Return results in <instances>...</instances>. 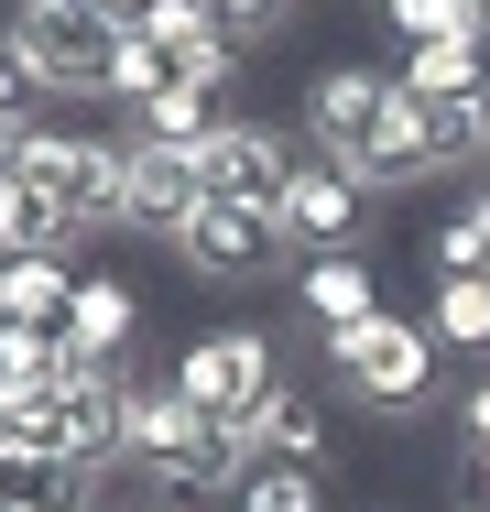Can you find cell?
Returning <instances> with one entry per match:
<instances>
[{
    "label": "cell",
    "mask_w": 490,
    "mask_h": 512,
    "mask_svg": "<svg viewBox=\"0 0 490 512\" xmlns=\"http://www.w3.org/2000/svg\"><path fill=\"white\" fill-rule=\"evenodd\" d=\"M164 371H175V393H186L196 414L240 425V414H251L273 382H284V349H273V327H262V316H218V327H196V338L164 360Z\"/></svg>",
    "instance_id": "obj_3"
},
{
    "label": "cell",
    "mask_w": 490,
    "mask_h": 512,
    "mask_svg": "<svg viewBox=\"0 0 490 512\" xmlns=\"http://www.w3.org/2000/svg\"><path fill=\"white\" fill-rule=\"evenodd\" d=\"M0 33L33 55V77H44L55 99H98V88H109V55H120L131 22H120L109 0H11Z\"/></svg>",
    "instance_id": "obj_2"
},
{
    "label": "cell",
    "mask_w": 490,
    "mask_h": 512,
    "mask_svg": "<svg viewBox=\"0 0 490 512\" xmlns=\"http://www.w3.org/2000/svg\"><path fill=\"white\" fill-rule=\"evenodd\" d=\"M77 284H88V273H77V262H55V251H44V262H11V316H22V327H66Z\"/></svg>",
    "instance_id": "obj_19"
},
{
    "label": "cell",
    "mask_w": 490,
    "mask_h": 512,
    "mask_svg": "<svg viewBox=\"0 0 490 512\" xmlns=\"http://www.w3.org/2000/svg\"><path fill=\"white\" fill-rule=\"evenodd\" d=\"M0 447H11V393H0Z\"/></svg>",
    "instance_id": "obj_28"
},
{
    "label": "cell",
    "mask_w": 490,
    "mask_h": 512,
    "mask_svg": "<svg viewBox=\"0 0 490 512\" xmlns=\"http://www.w3.org/2000/svg\"><path fill=\"white\" fill-rule=\"evenodd\" d=\"M109 11H120V22H131V11H142V0H109Z\"/></svg>",
    "instance_id": "obj_29"
},
{
    "label": "cell",
    "mask_w": 490,
    "mask_h": 512,
    "mask_svg": "<svg viewBox=\"0 0 490 512\" xmlns=\"http://www.w3.org/2000/svg\"><path fill=\"white\" fill-rule=\"evenodd\" d=\"M294 164H305V131H284V120H240V109L196 142V186H207L218 207H273V218H284Z\"/></svg>",
    "instance_id": "obj_4"
},
{
    "label": "cell",
    "mask_w": 490,
    "mask_h": 512,
    "mask_svg": "<svg viewBox=\"0 0 490 512\" xmlns=\"http://www.w3.org/2000/svg\"><path fill=\"white\" fill-rule=\"evenodd\" d=\"M425 338L458 349V360H490V273H436V295H425Z\"/></svg>",
    "instance_id": "obj_13"
},
{
    "label": "cell",
    "mask_w": 490,
    "mask_h": 512,
    "mask_svg": "<svg viewBox=\"0 0 490 512\" xmlns=\"http://www.w3.org/2000/svg\"><path fill=\"white\" fill-rule=\"evenodd\" d=\"M469 109H480V153H490V88H480V99H469Z\"/></svg>",
    "instance_id": "obj_26"
},
{
    "label": "cell",
    "mask_w": 490,
    "mask_h": 512,
    "mask_svg": "<svg viewBox=\"0 0 490 512\" xmlns=\"http://www.w3.org/2000/svg\"><path fill=\"white\" fill-rule=\"evenodd\" d=\"M240 512H327V480H305V469H262L251 458V480L229 491Z\"/></svg>",
    "instance_id": "obj_21"
},
{
    "label": "cell",
    "mask_w": 490,
    "mask_h": 512,
    "mask_svg": "<svg viewBox=\"0 0 490 512\" xmlns=\"http://www.w3.org/2000/svg\"><path fill=\"white\" fill-rule=\"evenodd\" d=\"M131 33H142L164 66H186L196 44H218V0H142V11H131Z\"/></svg>",
    "instance_id": "obj_18"
},
{
    "label": "cell",
    "mask_w": 490,
    "mask_h": 512,
    "mask_svg": "<svg viewBox=\"0 0 490 512\" xmlns=\"http://www.w3.org/2000/svg\"><path fill=\"white\" fill-rule=\"evenodd\" d=\"M131 338H142V295H131L120 273H88L77 306H66V360H77V371H120Z\"/></svg>",
    "instance_id": "obj_10"
},
{
    "label": "cell",
    "mask_w": 490,
    "mask_h": 512,
    "mask_svg": "<svg viewBox=\"0 0 490 512\" xmlns=\"http://www.w3.org/2000/svg\"><path fill=\"white\" fill-rule=\"evenodd\" d=\"M240 436H251V458H262V469H305V480H327V469H338V425H327V404H316L305 382H273L262 404L240 414Z\"/></svg>",
    "instance_id": "obj_9"
},
{
    "label": "cell",
    "mask_w": 490,
    "mask_h": 512,
    "mask_svg": "<svg viewBox=\"0 0 490 512\" xmlns=\"http://www.w3.org/2000/svg\"><path fill=\"white\" fill-rule=\"evenodd\" d=\"M153 88H175V66H164V55H153L142 33H120V55H109V88H98V99H109L120 120H131V109L153 99Z\"/></svg>",
    "instance_id": "obj_20"
},
{
    "label": "cell",
    "mask_w": 490,
    "mask_h": 512,
    "mask_svg": "<svg viewBox=\"0 0 490 512\" xmlns=\"http://www.w3.org/2000/svg\"><path fill=\"white\" fill-rule=\"evenodd\" d=\"M131 142V131H120ZM207 207V186H196V153H175V142H131L120 153V229L131 240H186V218Z\"/></svg>",
    "instance_id": "obj_7"
},
{
    "label": "cell",
    "mask_w": 490,
    "mask_h": 512,
    "mask_svg": "<svg viewBox=\"0 0 490 512\" xmlns=\"http://www.w3.org/2000/svg\"><path fill=\"white\" fill-rule=\"evenodd\" d=\"M77 360H66V327H22L0 316V393H55Z\"/></svg>",
    "instance_id": "obj_15"
},
{
    "label": "cell",
    "mask_w": 490,
    "mask_h": 512,
    "mask_svg": "<svg viewBox=\"0 0 490 512\" xmlns=\"http://www.w3.org/2000/svg\"><path fill=\"white\" fill-rule=\"evenodd\" d=\"M294 306H305L316 338H338V327L382 316V284H371V262H360V251H316V262H305V284H294Z\"/></svg>",
    "instance_id": "obj_11"
},
{
    "label": "cell",
    "mask_w": 490,
    "mask_h": 512,
    "mask_svg": "<svg viewBox=\"0 0 490 512\" xmlns=\"http://www.w3.org/2000/svg\"><path fill=\"white\" fill-rule=\"evenodd\" d=\"M371 11H382L403 44H480V33H490L480 0H371Z\"/></svg>",
    "instance_id": "obj_17"
},
{
    "label": "cell",
    "mask_w": 490,
    "mask_h": 512,
    "mask_svg": "<svg viewBox=\"0 0 490 512\" xmlns=\"http://www.w3.org/2000/svg\"><path fill=\"white\" fill-rule=\"evenodd\" d=\"M284 218H273V207H196L186 218V240H175V262H186L196 284H262V273H284Z\"/></svg>",
    "instance_id": "obj_6"
},
{
    "label": "cell",
    "mask_w": 490,
    "mask_h": 512,
    "mask_svg": "<svg viewBox=\"0 0 490 512\" xmlns=\"http://www.w3.org/2000/svg\"><path fill=\"white\" fill-rule=\"evenodd\" d=\"M327 371H338V393L371 414H425L436 404V371H447V349L425 338V316H360V327H338L327 338Z\"/></svg>",
    "instance_id": "obj_1"
},
{
    "label": "cell",
    "mask_w": 490,
    "mask_h": 512,
    "mask_svg": "<svg viewBox=\"0 0 490 512\" xmlns=\"http://www.w3.org/2000/svg\"><path fill=\"white\" fill-rule=\"evenodd\" d=\"M0 316H11V262H0Z\"/></svg>",
    "instance_id": "obj_27"
},
{
    "label": "cell",
    "mask_w": 490,
    "mask_h": 512,
    "mask_svg": "<svg viewBox=\"0 0 490 512\" xmlns=\"http://www.w3.org/2000/svg\"><path fill=\"white\" fill-rule=\"evenodd\" d=\"M414 99H480L490 88V44H403V66H392Z\"/></svg>",
    "instance_id": "obj_14"
},
{
    "label": "cell",
    "mask_w": 490,
    "mask_h": 512,
    "mask_svg": "<svg viewBox=\"0 0 490 512\" xmlns=\"http://www.w3.org/2000/svg\"><path fill=\"white\" fill-rule=\"evenodd\" d=\"M0 512H98V469H77V458H33V447H0Z\"/></svg>",
    "instance_id": "obj_12"
},
{
    "label": "cell",
    "mask_w": 490,
    "mask_h": 512,
    "mask_svg": "<svg viewBox=\"0 0 490 512\" xmlns=\"http://www.w3.org/2000/svg\"><path fill=\"white\" fill-rule=\"evenodd\" d=\"M218 120H229V109L207 99V88H186V77H175V88H153V99L131 109V142H175V153H196Z\"/></svg>",
    "instance_id": "obj_16"
},
{
    "label": "cell",
    "mask_w": 490,
    "mask_h": 512,
    "mask_svg": "<svg viewBox=\"0 0 490 512\" xmlns=\"http://www.w3.org/2000/svg\"><path fill=\"white\" fill-rule=\"evenodd\" d=\"M425 262H436V273H490V240H480V218H469V207H447V218L425 229Z\"/></svg>",
    "instance_id": "obj_23"
},
{
    "label": "cell",
    "mask_w": 490,
    "mask_h": 512,
    "mask_svg": "<svg viewBox=\"0 0 490 512\" xmlns=\"http://www.w3.org/2000/svg\"><path fill=\"white\" fill-rule=\"evenodd\" d=\"M360 229H371V197H360V175L349 164H294V186H284V240L316 262V251H360Z\"/></svg>",
    "instance_id": "obj_8"
},
{
    "label": "cell",
    "mask_w": 490,
    "mask_h": 512,
    "mask_svg": "<svg viewBox=\"0 0 490 512\" xmlns=\"http://www.w3.org/2000/svg\"><path fill=\"white\" fill-rule=\"evenodd\" d=\"M458 207H469V218H480V240H490V175H480V186H469V197H458Z\"/></svg>",
    "instance_id": "obj_25"
},
{
    "label": "cell",
    "mask_w": 490,
    "mask_h": 512,
    "mask_svg": "<svg viewBox=\"0 0 490 512\" xmlns=\"http://www.w3.org/2000/svg\"><path fill=\"white\" fill-rule=\"evenodd\" d=\"M382 109H392V77H382V66L327 55V66L305 77V99H294V131H305V153H316V164H360V153H371V131H382Z\"/></svg>",
    "instance_id": "obj_5"
},
{
    "label": "cell",
    "mask_w": 490,
    "mask_h": 512,
    "mask_svg": "<svg viewBox=\"0 0 490 512\" xmlns=\"http://www.w3.org/2000/svg\"><path fill=\"white\" fill-rule=\"evenodd\" d=\"M44 99H55V88H44V77H33V55L0 33V131H33V120H44Z\"/></svg>",
    "instance_id": "obj_22"
},
{
    "label": "cell",
    "mask_w": 490,
    "mask_h": 512,
    "mask_svg": "<svg viewBox=\"0 0 490 512\" xmlns=\"http://www.w3.org/2000/svg\"><path fill=\"white\" fill-rule=\"evenodd\" d=\"M458 436H469V447H490V360H480V382L458 393Z\"/></svg>",
    "instance_id": "obj_24"
}]
</instances>
